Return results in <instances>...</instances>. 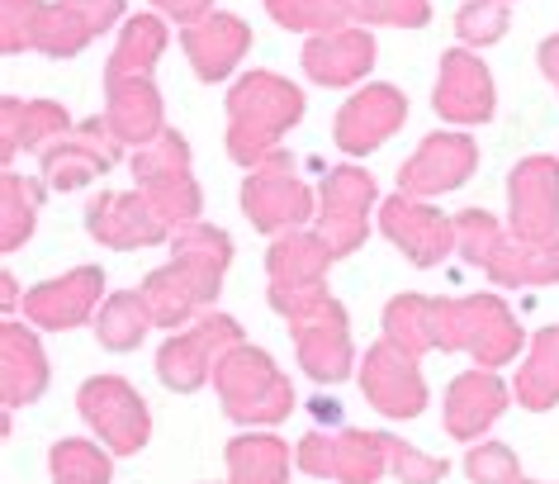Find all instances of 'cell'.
<instances>
[{
    "label": "cell",
    "mask_w": 559,
    "mask_h": 484,
    "mask_svg": "<svg viewBox=\"0 0 559 484\" xmlns=\"http://www.w3.org/2000/svg\"><path fill=\"white\" fill-rule=\"evenodd\" d=\"M162 44H166L162 20L138 15L123 24L119 48L109 58V129H115V138L143 143V138L157 133L162 101L157 86H152V62H157Z\"/></svg>",
    "instance_id": "6da1fadb"
},
{
    "label": "cell",
    "mask_w": 559,
    "mask_h": 484,
    "mask_svg": "<svg viewBox=\"0 0 559 484\" xmlns=\"http://www.w3.org/2000/svg\"><path fill=\"white\" fill-rule=\"evenodd\" d=\"M228 238L218 228H190L176 243V261L162 267L147 281V304L157 323H180L186 314H194L200 304H209L223 285V267H228Z\"/></svg>",
    "instance_id": "7a4b0ae2"
},
{
    "label": "cell",
    "mask_w": 559,
    "mask_h": 484,
    "mask_svg": "<svg viewBox=\"0 0 559 484\" xmlns=\"http://www.w3.org/2000/svg\"><path fill=\"white\" fill-rule=\"evenodd\" d=\"M228 109H233V133H228L233 157L265 162L271 157L265 147L304 115V95L275 72H251L237 81V91L228 95Z\"/></svg>",
    "instance_id": "3957f363"
},
{
    "label": "cell",
    "mask_w": 559,
    "mask_h": 484,
    "mask_svg": "<svg viewBox=\"0 0 559 484\" xmlns=\"http://www.w3.org/2000/svg\"><path fill=\"white\" fill-rule=\"evenodd\" d=\"M460 247L469 261L488 267L502 285H540L559 281V243H508L488 214H460Z\"/></svg>",
    "instance_id": "277c9868"
},
{
    "label": "cell",
    "mask_w": 559,
    "mask_h": 484,
    "mask_svg": "<svg viewBox=\"0 0 559 484\" xmlns=\"http://www.w3.org/2000/svg\"><path fill=\"white\" fill-rule=\"evenodd\" d=\"M218 390L233 418L242 423H275L289 409V385L275 376V366L251 347H228V356L218 362Z\"/></svg>",
    "instance_id": "5b68a950"
},
{
    "label": "cell",
    "mask_w": 559,
    "mask_h": 484,
    "mask_svg": "<svg viewBox=\"0 0 559 484\" xmlns=\"http://www.w3.org/2000/svg\"><path fill=\"white\" fill-rule=\"evenodd\" d=\"M138 181L147 186V200L157 204V214L166 224H180L200 210V196H194L190 176H186V138L180 133H157L152 143L133 157Z\"/></svg>",
    "instance_id": "8992f818"
},
{
    "label": "cell",
    "mask_w": 559,
    "mask_h": 484,
    "mask_svg": "<svg viewBox=\"0 0 559 484\" xmlns=\"http://www.w3.org/2000/svg\"><path fill=\"white\" fill-rule=\"evenodd\" d=\"M512 228L522 243H550L559 233V167L531 157L512 172Z\"/></svg>",
    "instance_id": "52a82bcc"
},
{
    "label": "cell",
    "mask_w": 559,
    "mask_h": 484,
    "mask_svg": "<svg viewBox=\"0 0 559 484\" xmlns=\"http://www.w3.org/2000/svg\"><path fill=\"white\" fill-rule=\"evenodd\" d=\"M81 413L100 427L105 441L115 451H138L147 441V409L129 385L115 380V376H100V380H86L81 390Z\"/></svg>",
    "instance_id": "ba28073f"
},
{
    "label": "cell",
    "mask_w": 559,
    "mask_h": 484,
    "mask_svg": "<svg viewBox=\"0 0 559 484\" xmlns=\"http://www.w3.org/2000/svg\"><path fill=\"white\" fill-rule=\"evenodd\" d=\"M242 204H247V214L257 219L265 233H275L285 224H299V219L309 214V190L295 181L285 152H271V157L261 162V172L247 181Z\"/></svg>",
    "instance_id": "9c48e42d"
},
{
    "label": "cell",
    "mask_w": 559,
    "mask_h": 484,
    "mask_svg": "<svg viewBox=\"0 0 559 484\" xmlns=\"http://www.w3.org/2000/svg\"><path fill=\"white\" fill-rule=\"evenodd\" d=\"M119 5L123 0H58V5H44L34 48L52 52V58H72V52L86 48L105 24L119 20Z\"/></svg>",
    "instance_id": "30bf717a"
},
{
    "label": "cell",
    "mask_w": 559,
    "mask_h": 484,
    "mask_svg": "<svg viewBox=\"0 0 559 484\" xmlns=\"http://www.w3.org/2000/svg\"><path fill=\"white\" fill-rule=\"evenodd\" d=\"M237 347V323L233 318H204L194 333L186 338H171L162 347V380L171 385V390H200V380L209 376V366H214V352H228Z\"/></svg>",
    "instance_id": "8fae6325"
},
{
    "label": "cell",
    "mask_w": 559,
    "mask_h": 484,
    "mask_svg": "<svg viewBox=\"0 0 559 484\" xmlns=\"http://www.w3.org/2000/svg\"><path fill=\"white\" fill-rule=\"evenodd\" d=\"M374 200V181L352 167L332 172L328 190H323V243L332 247V257L352 252L366 238V210Z\"/></svg>",
    "instance_id": "7c38bea8"
},
{
    "label": "cell",
    "mask_w": 559,
    "mask_h": 484,
    "mask_svg": "<svg viewBox=\"0 0 559 484\" xmlns=\"http://www.w3.org/2000/svg\"><path fill=\"white\" fill-rule=\"evenodd\" d=\"M451 347H465V352L479 356V362L498 366L516 352V323L498 299L451 304Z\"/></svg>",
    "instance_id": "4fadbf2b"
},
{
    "label": "cell",
    "mask_w": 559,
    "mask_h": 484,
    "mask_svg": "<svg viewBox=\"0 0 559 484\" xmlns=\"http://www.w3.org/2000/svg\"><path fill=\"white\" fill-rule=\"evenodd\" d=\"M384 456H389V441L366 437V433H346L337 441L304 437V447H299L304 470H313V475H342L346 484H370L374 475H380Z\"/></svg>",
    "instance_id": "5bb4252c"
},
{
    "label": "cell",
    "mask_w": 559,
    "mask_h": 484,
    "mask_svg": "<svg viewBox=\"0 0 559 484\" xmlns=\"http://www.w3.org/2000/svg\"><path fill=\"white\" fill-rule=\"evenodd\" d=\"M299 333V362L309 366V376L318 380H342L352 370V342H346V323L342 309L332 299H323L318 309L295 318Z\"/></svg>",
    "instance_id": "9a60e30c"
},
{
    "label": "cell",
    "mask_w": 559,
    "mask_h": 484,
    "mask_svg": "<svg viewBox=\"0 0 559 484\" xmlns=\"http://www.w3.org/2000/svg\"><path fill=\"white\" fill-rule=\"evenodd\" d=\"M360 380H366V394L374 409L384 413H417L427 404V390L423 380H417V366H413V352L394 347V342H384V347H374L366 356V370H360Z\"/></svg>",
    "instance_id": "2e32d148"
},
{
    "label": "cell",
    "mask_w": 559,
    "mask_h": 484,
    "mask_svg": "<svg viewBox=\"0 0 559 484\" xmlns=\"http://www.w3.org/2000/svg\"><path fill=\"white\" fill-rule=\"evenodd\" d=\"M109 167H115V138L100 129V119L81 123L76 133H62L58 143L44 147V176L52 186H81Z\"/></svg>",
    "instance_id": "e0dca14e"
},
{
    "label": "cell",
    "mask_w": 559,
    "mask_h": 484,
    "mask_svg": "<svg viewBox=\"0 0 559 484\" xmlns=\"http://www.w3.org/2000/svg\"><path fill=\"white\" fill-rule=\"evenodd\" d=\"M474 167V143L469 138H455V133H441V138H427L417 147V157L403 167L399 186L403 196H437V190H451L469 176Z\"/></svg>",
    "instance_id": "ac0fdd59"
},
{
    "label": "cell",
    "mask_w": 559,
    "mask_h": 484,
    "mask_svg": "<svg viewBox=\"0 0 559 484\" xmlns=\"http://www.w3.org/2000/svg\"><path fill=\"white\" fill-rule=\"evenodd\" d=\"M91 233L109 247H147L166 238V219L147 196H100L91 204Z\"/></svg>",
    "instance_id": "d6986e66"
},
{
    "label": "cell",
    "mask_w": 559,
    "mask_h": 484,
    "mask_svg": "<svg viewBox=\"0 0 559 484\" xmlns=\"http://www.w3.org/2000/svg\"><path fill=\"white\" fill-rule=\"evenodd\" d=\"M437 109L460 123H479L493 115V81H488L479 58H469V52H460V48L445 52L441 81H437Z\"/></svg>",
    "instance_id": "ffe728a7"
},
{
    "label": "cell",
    "mask_w": 559,
    "mask_h": 484,
    "mask_svg": "<svg viewBox=\"0 0 559 484\" xmlns=\"http://www.w3.org/2000/svg\"><path fill=\"white\" fill-rule=\"evenodd\" d=\"M374 62V38L360 29H332L318 34L309 48H304V72L323 86H346V81L366 76Z\"/></svg>",
    "instance_id": "44dd1931"
},
{
    "label": "cell",
    "mask_w": 559,
    "mask_h": 484,
    "mask_svg": "<svg viewBox=\"0 0 559 484\" xmlns=\"http://www.w3.org/2000/svg\"><path fill=\"white\" fill-rule=\"evenodd\" d=\"M403 95L389 91V86H370L366 95H356L352 105L342 109L337 119V143L346 152H370L374 143H384L389 133L403 123Z\"/></svg>",
    "instance_id": "7402d4cb"
},
{
    "label": "cell",
    "mask_w": 559,
    "mask_h": 484,
    "mask_svg": "<svg viewBox=\"0 0 559 484\" xmlns=\"http://www.w3.org/2000/svg\"><path fill=\"white\" fill-rule=\"evenodd\" d=\"M251 34L242 20L233 15H204L200 24H190L186 29V52L194 62V72H200L204 81H223L237 67V58L247 52Z\"/></svg>",
    "instance_id": "603a6c76"
},
{
    "label": "cell",
    "mask_w": 559,
    "mask_h": 484,
    "mask_svg": "<svg viewBox=\"0 0 559 484\" xmlns=\"http://www.w3.org/2000/svg\"><path fill=\"white\" fill-rule=\"evenodd\" d=\"M384 233L417 261V267H431V261H441L445 247H451V224H445L437 210H427V204H413V200L384 204Z\"/></svg>",
    "instance_id": "cb8c5ba5"
},
{
    "label": "cell",
    "mask_w": 559,
    "mask_h": 484,
    "mask_svg": "<svg viewBox=\"0 0 559 484\" xmlns=\"http://www.w3.org/2000/svg\"><path fill=\"white\" fill-rule=\"evenodd\" d=\"M95 295H100V271L81 267V271L62 275V281H52V285H38L34 295L24 299V309H29L38 323H48V328H76L81 318L91 314Z\"/></svg>",
    "instance_id": "d4e9b609"
},
{
    "label": "cell",
    "mask_w": 559,
    "mask_h": 484,
    "mask_svg": "<svg viewBox=\"0 0 559 484\" xmlns=\"http://www.w3.org/2000/svg\"><path fill=\"white\" fill-rule=\"evenodd\" d=\"M502 404H508L502 385L493 376H479V370H469V376H460L455 390H451V433L455 437L484 433V427L502 413Z\"/></svg>",
    "instance_id": "484cf974"
},
{
    "label": "cell",
    "mask_w": 559,
    "mask_h": 484,
    "mask_svg": "<svg viewBox=\"0 0 559 484\" xmlns=\"http://www.w3.org/2000/svg\"><path fill=\"white\" fill-rule=\"evenodd\" d=\"M52 133H67V109L62 105H48V101H5V157H15L20 143L34 147Z\"/></svg>",
    "instance_id": "4316f807"
},
{
    "label": "cell",
    "mask_w": 559,
    "mask_h": 484,
    "mask_svg": "<svg viewBox=\"0 0 559 484\" xmlns=\"http://www.w3.org/2000/svg\"><path fill=\"white\" fill-rule=\"evenodd\" d=\"M332 247L318 243V238H289L271 252V271H275V285L280 290H309L318 285V271L328 267Z\"/></svg>",
    "instance_id": "83f0119b"
},
{
    "label": "cell",
    "mask_w": 559,
    "mask_h": 484,
    "mask_svg": "<svg viewBox=\"0 0 559 484\" xmlns=\"http://www.w3.org/2000/svg\"><path fill=\"white\" fill-rule=\"evenodd\" d=\"M44 356H38V342L20 328H5V399L20 404V399H34L44 390Z\"/></svg>",
    "instance_id": "f1b7e54d"
},
{
    "label": "cell",
    "mask_w": 559,
    "mask_h": 484,
    "mask_svg": "<svg viewBox=\"0 0 559 484\" xmlns=\"http://www.w3.org/2000/svg\"><path fill=\"white\" fill-rule=\"evenodd\" d=\"M516 394L531 409H545L559 399V328H545L536 338V352H531V366L516 380Z\"/></svg>",
    "instance_id": "f546056e"
},
{
    "label": "cell",
    "mask_w": 559,
    "mask_h": 484,
    "mask_svg": "<svg viewBox=\"0 0 559 484\" xmlns=\"http://www.w3.org/2000/svg\"><path fill=\"white\" fill-rule=\"evenodd\" d=\"M233 484H285V447L275 437H242L228 451Z\"/></svg>",
    "instance_id": "4dcf8cb0"
},
{
    "label": "cell",
    "mask_w": 559,
    "mask_h": 484,
    "mask_svg": "<svg viewBox=\"0 0 559 484\" xmlns=\"http://www.w3.org/2000/svg\"><path fill=\"white\" fill-rule=\"evenodd\" d=\"M147 323H152V304L147 295H115L100 309V342L109 352H123V347H133L138 338L147 333Z\"/></svg>",
    "instance_id": "1f68e13d"
},
{
    "label": "cell",
    "mask_w": 559,
    "mask_h": 484,
    "mask_svg": "<svg viewBox=\"0 0 559 484\" xmlns=\"http://www.w3.org/2000/svg\"><path fill=\"white\" fill-rule=\"evenodd\" d=\"M52 480L58 484H109V461L86 441L52 447Z\"/></svg>",
    "instance_id": "d6a6232c"
},
{
    "label": "cell",
    "mask_w": 559,
    "mask_h": 484,
    "mask_svg": "<svg viewBox=\"0 0 559 484\" xmlns=\"http://www.w3.org/2000/svg\"><path fill=\"white\" fill-rule=\"evenodd\" d=\"M271 5V15L280 24H289V29H318V34H332L346 15L342 0H265Z\"/></svg>",
    "instance_id": "836d02e7"
},
{
    "label": "cell",
    "mask_w": 559,
    "mask_h": 484,
    "mask_svg": "<svg viewBox=\"0 0 559 484\" xmlns=\"http://www.w3.org/2000/svg\"><path fill=\"white\" fill-rule=\"evenodd\" d=\"M346 15L366 20V24H427V0H342Z\"/></svg>",
    "instance_id": "e575fe53"
},
{
    "label": "cell",
    "mask_w": 559,
    "mask_h": 484,
    "mask_svg": "<svg viewBox=\"0 0 559 484\" xmlns=\"http://www.w3.org/2000/svg\"><path fill=\"white\" fill-rule=\"evenodd\" d=\"M455 29L465 44H498L502 29H508V5L502 0H474V5L460 10Z\"/></svg>",
    "instance_id": "d590c367"
},
{
    "label": "cell",
    "mask_w": 559,
    "mask_h": 484,
    "mask_svg": "<svg viewBox=\"0 0 559 484\" xmlns=\"http://www.w3.org/2000/svg\"><path fill=\"white\" fill-rule=\"evenodd\" d=\"M34 210H38V186L5 176V247H20L24 238H29Z\"/></svg>",
    "instance_id": "8d00e7d4"
},
{
    "label": "cell",
    "mask_w": 559,
    "mask_h": 484,
    "mask_svg": "<svg viewBox=\"0 0 559 484\" xmlns=\"http://www.w3.org/2000/svg\"><path fill=\"white\" fill-rule=\"evenodd\" d=\"M0 15H5V52L34 48L38 15H44V0H0Z\"/></svg>",
    "instance_id": "74e56055"
},
{
    "label": "cell",
    "mask_w": 559,
    "mask_h": 484,
    "mask_svg": "<svg viewBox=\"0 0 559 484\" xmlns=\"http://www.w3.org/2000/svg\"><path fill=\"white\" fill-rule=\"evenodd\" d=\"M469 480L474 484H512L516 480V461L508 447H479L469 456Z\"/></svg>",
    "instance_id": "f35d334b"
},
{
    "label": "cell",
    "mask_w": 559,
    "mask_h": 484,
    "mask_svg": "<svg viewBox=\"0 0 559 484\" xmlns=\"http://www.w3.org/2000/svg\"><path fill=\"white\" fill-rule=\"evenodd\" d=\"M384 441H389V456H394V470H399L403 480L431 484V480L445 475V461H427V456H417L413 447H403V441H394V437H384Z\"/></svg>",
    "instance_id": "ab89813d"
},
{
    "label": "cell",
    "mask_w": 559,
    "mask_h": 484,
    "mask_svg": "<svg viewBox=\"0 0 559 484\" xmlns=\"http://www.w3.org/2000/svg\"><path fill=\"white\" fill-rule=\"evenodd\" d=\"M152 5H162L166 15L180 20V24H200L204 10H209V0H152Z\"/></svg>",
    "instance_id": "60d3db41"
},
{
    "label": "cell",
    "mask_w": 559,
    "mask_h": 484,
    "mask_svg": "<svg viewBox=\"0 0 559 484\" xmlns=\"http://www.w3.org/2000/svg\"><path fill=\"white\" fill-rule=\"evenodd\" d=\"M540 67L550 72V81L559 86V38H545V48H540Z\"/></svg>",
    "instance_id": "b9f144b4"
}]
</instances>
